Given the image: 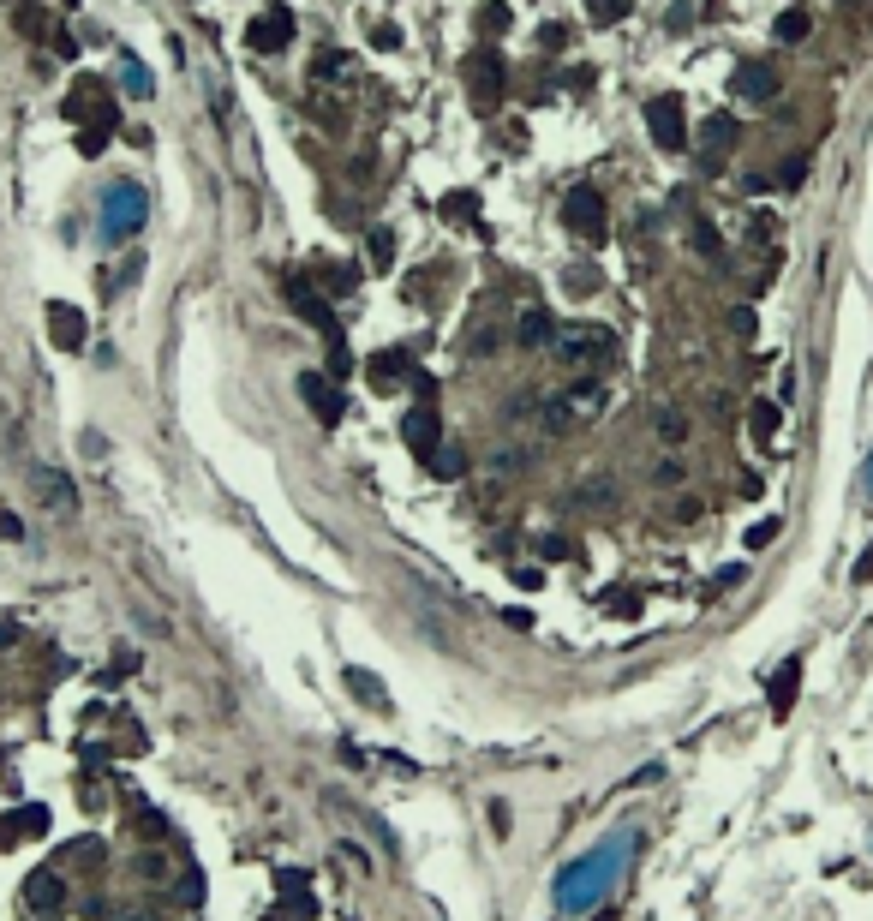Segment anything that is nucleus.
<instances>
[{
	"label": "nucleus",
	"mask_w": 873,
	"mask_h": 921,
	"mask_svg": "<svg viewBox=\"0 0 873 921\" xmlns=\"http://www.w3.org/2000/svg\"><path fill=\"white\" fill-rule=\"evenodd\" d=\"M658 437H670V443H682V437H688V419H682V413H670V407H664V413H658Z\"/></svg>",
	"instance_id": "nucleus-30"
},
{
	"label": "nucleus",
	"mask_w": 873,
	"mask_h": 921,
	"mask_svg": "<svg viewBox=\"0 0 873 921\" xmlns=\"http://www.w3.org/2000/svg\"><path fill=\"white\" fill-rule=\"evenodd\" d=\"M777 539V521H760V527H748V551H760V544H772Z\"/></svg>",
	"instance_id": "nucleus-37"
},
{
	"label": "nucleus",
	"mask_w": 873,
	"mask_h": 921,
	"mask_svg": "<svg viewBox=\"0 0 873 921\" xmlns=\"http://www.w3.org/2000/svg\"><path fill=\"white\" fill-rule=\"evenodd\" d=\"M855 581H861V586H868V581H873V544H868V557L855 562Z\"/></svg>",
	"instance_id": "nucleus-43"
},
{
	"label": "nucleus",
	"mask_w": 873,
	"mask_h": 921,
	"mask_svg": "<svg viewBox=\"0 0 873 921\" xmlns=\"http://www.w3.org/2000/svg\"><path fill=\"white\" fill-rule=\"evenodd\" d=\"M24 903H30V909H60L66 892H60L54 874H30V880H24Z\"/></svg>",
	"instance_id": "nucleus-17"
},
{
	"label": "nucleus",
	"mask_w": 873,
	"mask_h": 921,
	"mask_svg": "<svg viewBox=\"0 0 873 921\" xmlns=\"http://www.w3.org/2000/svg\"><path fill=\"white\" fill-rule=\"evenodd\" d=\"M436 216L455 221V228H467V221H478V198H473V192H449V198L436 203Z\"/></svg>",
	"instance_id": "nucleus-19"
},
{
	"label": "nucleus",
	"mask_w": 873,
	"mask_h": 921,
	"mask_svg": "<svg viewBox=\"0 0 873 921\" xmlns=\"http://www.w3.org/2000/svg\"><path fill=\"white\" fill-rule=\"evenodd\" d=\"M694 245L706 252V258H718L724 252V240H718V228H706V221H694Z\"/></svg>",
	"instance_id": "nucleus-34"
},
{
	"label": "nucleus",
	"mask_w": 873,
	"mask_h": 921,
	"mask_svg": "<svg viewBox=\"0 0 873 921\" xmlns=\"http://www.w3.org/2000/svg\"><path fill=\"white\" fill-rule=\"evenodd\" d=\"M509 24H515V12H509V0H485V6H478V30H485V37H503Z\"/></svg>",
	"instance_id": "nucleus-20"
},
{
	"label": "nucleus",
	"mask_w": 873,
	"mask_h": 921,
	"mask_svg": "<svg viewBox=\"0 0 873 921\" xmlns=\"http://www.w3.org/2000/svg\"><path fill=\"white\" fill-rule=\"evenodd\" d=\"M802 174H808V162H802V156H790L784 168H777V180H784V186H802Z\"/></svg>",
	"instance_id": "nucleus-38"
},
{
	"label": "nucleus",
	"mask_w": 873,
	"mask_h": 921,
	"mask_svg": "<svg viewBox=\"0 0 873 921\" xmlns=\"http://www.w3.org/2000/svg\"><path fill=\"white\" fill-rule=\"evenodd\" d=\"M569 425H575V407H569V395H551L545 407H538V431H545V437H562Z\"/></svg>",
	"instance_id": "nucleus-18"
},
{
	"label": "nucleus",
	"mask_w": 873,
	"mask_h": 921,
	"mask_svg": "<svg viewBox=\"0 0 873 921\" xmlns=\"http://www.w3.org/2000/svg\"><path fill=\"white\" fill-rule=\"evenodd\" d=\"M556 353L569 365H598V360L616 353V329H604V323H569V329L556 336Z\"/></svg>",
	"instance_id": "nucleus-4"
},
{
	"label": "nucleus",
	"mask_w": 873,
	"mask_h": 921,
	"mask_svg": "<svg viewBox=\"0 0 873 921\" xmlns=\"http://www.w3.org/2000/svg\"><path fill=\"white\" fill-rule=\"evenodd\" d=\"M700 509H706L700 497H682V502H676V521H700Z\"/></svg>",
	"instance_id": "nucleus-40"
},
{
	"label": "nucleus",
	"mask_w": 873,
	"mask_h": 921,
	"mask_svg": "<svg viewBox=\"0 0 873 921\" xmlns=\"http://www.w3.org/2000/svg\"><path fill=\"white\" fill-rule=\"evenodd\" d=\"M126 90H132V96H150V79H144V66H132V72H126Z\"/></svg>",
	"instance_id": "nucleus-41"
},
{
	"label": "nucleus",
	"mask_w": 873,
	"mask_h": 921,
	"mask_svg": "<svg viewBox=\"0 0 873 921\" xmlns=\"http://www.w3.org/2000/svg\"><path fill=\"white\" fill-rule=\"evenodd\" d=\"M431 473H436V479H461V473H467V455L443 443V449H436V455H431Z\"/></svg>",
	"instance_id": "nucleus-24"
},
{
	"label": "nucleus",
	"mask_w": 873,
	"mask_h": 921,
	"mask_svg": "<svg viewBox=\"0 0 873 921\" xmlns=\"http://www.w3.org/2000/svg\"><path fill=\"white\" fill-rule=\"evenodd\" d=\"M42 491H48V497H54L60 502V515H66V509H72V502H79V497H72V485H66V479H60V473H42Z\"/></svg>",
	"instance_id": "nucleus-28"
},
{
	"label": "nucleus",
	"mask_w": 873,
	"mask_h": 921,
	"mask_svg": "<svg viewBox=\"0 0 873 921\" xmlns=\"http://www.w3.org/2000/svg\"><path fill=\"white\" fill-rule=\"evenodd\" d=\"M48 336H54L60 353H79V347H84V311H79V305H66V300H54V305H48Z\"/></svg>",
	"instance_id": "nucleus-11"
},
{
	"label": "nucleus",
	"mask_w": 873,
	"mask_h": 921,
	"mask_svg": "<svg viewBox=\"0 0 873 921\" xmlns=\"http://www.w3.org/2000/svg\"><path fill=\"white\" fill-rule=\"evenodd\" d=\"M323 287H329V294H347V287H353V270H347V263H329V270H323Z\"/></svg>",
	"instance_id": "nucleus-33"
},
{
	"label": "nucleus",
	"mask_w": 873,
	"mask_h": 921,
	"mask_svg": "<svg viewBox=\"0 0 873 921\" xmlns=\"http://www.w3.org/2000/svg\"><path fill=\"white\" fill-rule=\"evenodd\" d=\"M748 425H754L760 443H772L777 437V407H772V401H754V419H748Z\"/></svg>",
	"instance_id": "nucleus-26"
},
{
	"label": "nucleus",
	"mask_w": 873,
	"mask_h": 921,
	"mask_svg": "<svg viewBox=\"0 0 873 921\" xmlns=\"http://www.w3.org/2000/svg\"><path fill=\"white\" fill-rule=\"evenodd\" d=\"M299 401H305V407H318V419H323V425H336L341 413H347L341 389H336L329 378H323V371H305V378H299Z\"/></svg>",
	"instance_id": "nucleus-9"
},
{
	"label": "nucleus",
	"mask_w": 873,
	"mask_h": 921,
	"mask_svg": "<svg viewBox=\"0 0 873 921\" xmlns=\"http://www.w3.org/2000/svg\"><path fill=\"white\" fill-rule=\"evenodd\" d=\"M365 378H371V389H378V395H383V389H401V383H407V353H401V347L371 353V360H365Z\"/></svg>",
	"instance_id": "nucleus-14"
},
{
	"label": "nucleus",
	"mask_w": 873,
	"mask_h": 921,
	"mask_svg": "<svg viewBox=\"0 0 873 921\" xmlns=\"http://www.w3.org/2000/svg\"><path fill=\"white\" fill-rule=\"evenodd\" d=\"M616 861H622V850H604V856H593V861H580V867H569V874L556 880V903H562V909H586V903L598 898V880L611 874Z\"/></svg>",
	"instance_id": "nucleus-3"
},
{
	"label": "nucleus",
	"mask_w": 873,
	"mask_h": 921,
	"mask_svg": "<svg viewBox=\"0 0 873 921\" xmlns=\"http://www.w3.org/2000/svg\"><path fill=\"white\" fill-rule=\"evenodd\" d=\"M646 126H653L658 150H688V114H682V96H653L646 102Z\"/></svg>",
	"instance_id": "nucleus-5"
},
{
	"label": "nucleus",
	"mask_w": 873,
	"mask_h": 921,
	"mask_svg": "<svg viewBox=\"0 0 873 921\" xmlns=\"http://www.w3.org/2000/svg\"><path fill=\"white\" fill-rule=\"evenodd\" d=\"M635 12V0H586V19L593 24H616V19H628Z\"/></svg>",
	"instance_id": "nucleus-23"
},
{
	"label": "nucleus",
	"mask_w": 873,
	"mask_h": 921,
	"mask_svg": "<svg viewBox=\"0 0 873 921\" xmlns=\"http://www.w3.org/2000/svg\"><path fill=\"white\" fill-rule=\"evenodd\" d=\"M795 688H802V659H784V670L772 676V718H790Z\"/></svg>",
	"instance_id": "nucleus-15"
},
{
	"label": "nucleus",
	"mask_w": 873,
	"mask_h": 921,
	"mask_svg": "<svg viewBox=\"0 0 873 921\" xmlns=\"http://www.w3.org/2000/svg\"><path fill=\"white\" fill-rule=\"evenodd\" d=\"M48 832V808L42 801H30V808H12L6 820H0V850H19L24 838H42Z\"/></svg>",
	"instance_id": "nucleus-10"
},
{
	"label": "nucleus",
	"mask_w": 873,
	"mask_h": 921,
	"mask_svg": "<svg viewBox=\"0 0 873 921\" xmlns=\"http://www.w3.org/2000/svg\"><path fill=\"white\" fill-rule=\"evenodd\" d=\"M730 323H736V336H754V311L742 305V311H730Z\"/></svg>",
	"instance_id": "nucleus-42"
},
{
	"label": "nucleus",
	"mask_w": 873,
	"mask_h": 921,
	"mask_svg": "<svg viewBox=\"0 0 873 921\" xmlns=\"http://www.w3.org/2000/svg\"><path fill=\"white\" fill-rule=\"evenodd\" d=\"M79 150H84V156H102V150H108V126H84Z\"/></svg>",
	"instance_id": "nucleus-31"
},
{
	"label": "nucleus",
	"mask_w": 873,
	"mask_h": 921,
	"mask_svg": "<svg viewBox=\"0 0 873 921\" xmlns=\"http://www.w3.org/2000/svg\"><path fill=\"white\" fill-rule=\"evenodd\" d=\"M604 610H622V617H635V593H604Z\"/></svg>",
	"instance_id": "nucleus-39"
},
{
	"label": "nucleus",
	"mask_w": 873,
	"mask_h": 921,
	"mask_svg": "<svg viewBox=\"0 0 873 921\" xmlns=\"http://www.w3.org/2000/svg\"><path fill=\"white\" fill-rule=\"evenodd\" d=\"M281 294H287V305H294V311L312 323V329H323V336L336 329V318H329V300H323V294H318L305 276H299V270H281Z\"/></svg>",
	"instance_id": "nucleus-6"
},
{
	"label": "nucleus",
	"mask_w": 873,
	"mask_h": 921,
	"mask_svg": "<svg viewBox=\"0 0 873 921\" xmlns=\"http://www.w3.org/2000/svg\"><path fill=\"white\" fill-rule=\"evenodd\" d=\"M312 79L318 84H353V61H347L341 48H323L318 61H312Z\"/></svg>",
	"instance_id": "nucleus-16"
},
{
	"label": "nucleus",
	"mask_w": 873,
	"mask_h": 921,
	"mask_svg": "<svg viewBox=\"0 0 873 921\" xmlns=\"http://www.w3.org/2000/svg\"><path fill=\"white\" fill-rule=\"evenodd\" d=\"M569 407H575L580 419H593L598 407H604V389H598V383H580V389H569Z\"/></svg>",
	"instance_id": "nucleus-25"
},
{
	"label": "nucleus",
	"mask_w": 873,
	"mask_h": 921,
	"mask_svg": "<svg viewBox=\"0 0 873 921\" xmlns=\"http://www.w3.org/2000/svg\"><path fill=\"white\" fill-rule=\"evenodd\" d=\"M808 30H814V19H808L802 6H790V12H777V42H808Z\"/></svg>",
	"instance_id": "nucleus-21"
},
{
	"label": "nucleus",
	"mask_w": 873,
	"mask_h": 921,
	"mask_svg": "<svg viewBox=\"0 0 873 921\" xmlns=\"http://www.w3.org/2000/svg\"><path fill=\"white\" fill-rule=\"evenodd\" d=\"M461 84H467L473 108H485V114H491L496 102H503V90H509V66H503V54H496V48H473V54L461 61Z\"/></svg>",
	"instance_id": "nucleus-1"
},
{
	"label": "nucleus",
	"mask_w": 873,
	"mask_h": 921,
	"mask_svg": "<svg viewBox=\"0 0 873 921\" xmlns=\"http://www.w3.org/2000/svg\"><path fill=\"white\" fill-rule=\"evenodd\" d=\"M562 228H569V234H580L586 245H604V234H611L604 192H598V186H569V198H562Z\"/></svg>",
	"instance_id": "nucleus-2"
},
{
	"label": "nucleus",
	"mask_w": 873,
	"mask_h": 921,
	"mask_svg": "<svg viewBox=\"0 0 873 921\" xmlns=\"http://www.w3.org/2000/svg\"><path fill=\"white\" fill-rule=\"evenodd\" d=\"M730 84H736V96H742V102H772L777 96V72L766 61H742Z\"/></svg>",
	"instance_id": "nucleus-12"
},
{
	"label": "nucleus",
	"mask_w": 873,
	"mask_h": 921,
	"mask_svg": "<svg viewBox=\"0 0 873 921\" xmlns=\"http://www.w3.org/2000/svg\"><path fill=\"white\" fill-rule=\"evenodd\" d=\"M19 24H24V37H48V19H42L37 6H19Z\"/></svg>",
	"instance_id": "nucleus-35"
},
{
	"label": "nucleus",
	"mask_w": 873,
	"mask_h": 921,
	"mask_svg": "<svg viewBox=\"0 0 873 921\" xmlns=\"http://www.w3.org/2000/svg\"><path fill=\"white\" fill-rule=\"evenodd\" d=\"M365 245H371V263H389V258H395V234H389V228H378Z\"/></svg>",
	"instance_id": "nucleus-32"
},
{
	"label": "nucleus",
	"mask_w": 873,
	"mask_h": 921,
	"mask_svg": "<svg viewBox=\"0 0 873 921\" xmlns=\"http://www.w3.org/2000/svg\"><path fill=\"white\" fill-rule=\"evenodd\" d=\"M730 144H736V120H730V114H712L706 132H700V162H706V168H724Z\"/></svg>",
	"instance_id": "nucleus-13"
},
{
	"label": "nucleus",
	"mask_w": 873,
	"mask_h": 921,
	"mask_svg": "<svg viewBox=\"0 0 873 921\" xmlns=\"http://www.w3.org/2000/svg\"><path fill=\"white\" fill-rule=\"evenodd\" d=\"M371 42L378 48H401V24H371Z\"/></svg>",
	"instance_id": "nucleus-36"
},
{
	"label": "nucleus",
	"mask_w": 873,
	"mask_h": 921,
	"mask_svg": "<svg viewBox=\"0 0 873 921\" xmlns=\"http://www.w3.org/2000/svg\"><path fill=\"white\" fill-rule=\"evenodd\" d=\"M347 688H353V694H365V706H383V682H371L365 670H347Z\"/></svg>",
	"instance_id": "nucleus-29"
},
{
	"label": "nucleus",
	"mask_w": 873,
	"mask_h": 921,
	"mask_svg": "<svg viewBox=\"0 0 873 921\" xmlns=\"http://www.w3.org/2000/svg\"><path fill=\"white\" fill-rule=\"evenodd\" d=\"M245 42H252L258 54L287 48V42H294V12H287V6H263L258 19H252V30H245Z\"/></svg>",
	"instance_id": "nucleus-7"
},
{
	"label": "nucleus",
	"mask_w": 873,
	"mask_h": 921,
	"mask_svg": "<svg viewBox=\"0 0 873 921\" xmlns=\"http://www.w3.org/2000/svg\"><path fill=\"white\" fill-rule=\"evenodd\" d=\"M401 437H407V449H413L419 460H431L436 449H443V425H436L431 401H419L413 413H407V425H401Z\"/></svg>",
	"instance_id": "nucleus-8"
},
{
	"label": "nucleus",
	"mask_w": 873,
	"mask_h": 921,
	"mask_svg": "<svg viewBox=\"0 0 873 921\" xmlns=\"http://www.w3.org/2000/svg\"><path fill=\"white\" fill-rule=\"evenodd\" d=\"M347 371H353V353H347L341 329H329V378H347Z\"/></svg>",
	"instance_id": "nucleus-27"
},
{
	"label": "nucleus",
	"mask_w": 873,
	"mask_h": 921,
	"mask_svg": "<svg viewBox=\"0 0 873 921\" xmlns=\"http://www.w3.org/2000/svg\"><path fill=\"white\" fill-rule=\"evenodd\" d=\"M515 336L527 341V347H545V341H551L556 329H551V318H545V311H538V305H533V311L520 318V329H515Z\"/></svg>",
	"instance_id": "nucleus-22"
}]
</instances>
